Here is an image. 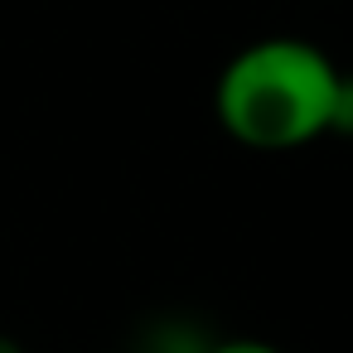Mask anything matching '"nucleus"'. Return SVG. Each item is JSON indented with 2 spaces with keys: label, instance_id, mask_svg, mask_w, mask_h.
I'll return each mask as SVG.
<instances>
[{
  "label": "nucleus",
  "instance_id": "1",
  "mask_svg": "<svg viewBox=\"0 0 353 353\" xmlns=\"http://www.w3.org/2000/svg\"><path fill=\"white\" fill-rule=\"evenodd\" d=\"M339 63L295 34H266L237 49L213 83V117L228 141L281 155L329 136Z\"/></svg>",
  "mask_w": 353,
  "mask_h": 353
},
{
  "label": "nucleus",
  "instance_id": "2",
  "mask_svg": "<svg viewBox=\"0 0 353 353\" xmlns=\"http://www.w3.org/2000/svg\"><path fill=\"white\" fill-rule=\"evenodd\" d=\"M329 136H353V73H339V92H334Z\"/></svg>",
  "mask_w": 353,
  "mask_h": 353
},
{
  "label": "nucleus",
  "instance_id": "3",
  "mask_svg": "<svg viewBox=\"0 0 353 353\" xmlns=\"http://www.w3.org/2000/svg\"><path fill=\"white\" fill-rule=\"evenodd\" d=\"M208 353H285V348H276V343H266V339H228V343H218V348H208Z\"/></svg>",
  "mask_w": 353,
  "mask_h": 353
},
{
  "label": "nucleus",
  "instance_id": "4",
  "mask_svg": "<svg viewBox=\"0 0 353 353\" xmlns=\"http://www.w3.org/2000/svg\"><path fill=\"white\" fill-rule=\"evenodd\" d=\"M0 353H20V348H15V343H6V339H0Z\"/></svg>",
  "mask_w": 353,
  "mask_h": 353
}]
</instances>
